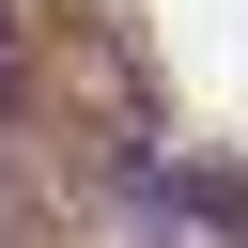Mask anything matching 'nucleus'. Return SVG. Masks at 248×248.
<instances>
[{
    "label": "nucleus",
    "mask_w": 248,
    "mask_h": 248,
    "mask_svg": "<svg viewBox=\"0 0 248 248\" xmlns=\"http://www.w3.org/2000/svg\"><path fill=\"white\" fill-rule=\"evenodd\" d=\"M0 93H16V0H0Z\"/></svg>",
    "instance_id": "nucleus-1"
}]
</instances>
